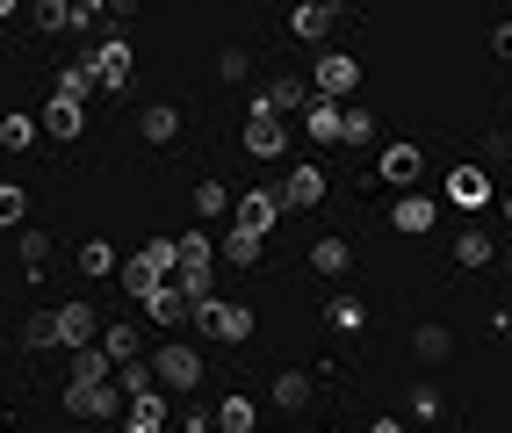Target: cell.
I'll return each instance as SVG.
<instances>
[{"label": "cell", "mask_w": 512, "mask_h": 433, "mask_svg": "<svg viewBox=\"0 0 512 433\" xmlns=\"http://www.w3.org/2000/svg\"><path fill=\"white\" fill-rule=\"evenodd\" d=\"M174 253H181L174 282L195 296V304H202V296H217V239H210V231H181V239H174Z\"/></svg>", "instance_id": "6da1fadb"}, {"label": "cell", "mask_w": 512, "mask_h": 433, "mask_svg": "<svg viewBox=\"0 0 512 433\" xmlns=\"http://www.w3.org/2000/svg\"><path fill=\"white\" fill-rule=\"evenodd\" d=\"M188 325L202 332V340H217V347H238V340H253V325H260V318H253L246 304H231V296H202Z\"/></svg>", "instance_id": "7a4b0ae2"}, {"label": "cell", "mask_w": 512, "mask_h": 433, "mask_svg": "<svg viewBox=\"0 0 512 433\" xmlns=\"http://www.w3.org/2000/svg\"><path fill=\"white\" fill-rule=\"evenodd\" d=\"M152 376H159L166 397H195L202 390V347H181V340L152 347Z\"/></svg>", "instance_id": "3957f363"}, {"label": "cell", "mask_w": 512, "mask_h": 433, "mask_svg": "<svg viewBox=\"0 0 512 433\" xmlns=\"http://www.w3.org/2000/svg\"><path fill=\"white\" fill-rule=\"evenodd\" d=\"M238 138H246V152H253V159H282V152H289V130H282V116H275V109H267V94H253L246 130H238Z\"/></svg>", "instance_id": "277c9868"}, {"label": "cell", "mask_w": 512, "mask_h": 433, "mask_svg": "<svg viewBox=\"0 0 512 433\" xmlns=\"http://www.w3.org/2000/svg\"><path fill=\"white\" fill-rule=\"evenodd\" d=\"M130 37H101L94 51H87V65H94V94H123L130 87Z\"/></svg>", "instance_id": "5b68a950"}, {"label": "cell", "mask_w": 512, "mask_h": 433, "mask_svg": "<svg viewBox=\"0 0 512 433\" xmlns=\"http://www.w3.org/2000/svg\"><path fill=\"white\" fill-rule=\"evenodd\" d=\"M65 412H80V419H116V412H130V397L116 390V376H109V383H65Z\"/></svg>", "instance_id": "8992f818"}, {"label": "cell", "mask_w": 512, "mask_h": 433, "mask_svg": "<svg viewBox=\"0 0 512 433\" xmlns=\"http://www.w3.org/2000/svg\"><path fill=\"white\" fill-rule=\"evenodd\" d=\"M375 181H383V188H419L426 181V152L419 145H383V159H375Z\"/></svg>", "instance_id": "52a82bcc"}, {"label": "cell", "mask_w": 512, "mask_h": 433, "mask_svg": "<svg viewBox=\"0 0 512 433\" xmlns=\"http://www.w3.org/2000/svg\"><path fill=\"white\" fill-rule=\"evenodd\" d=\"M145 318H152L159 332H174V325L195 318V296H188L181 282H152V289H145Z\"/></svg>", "instance_id": "ba28073f"}, {"label": "cell", "mask_w": 512, "mask_h": 433, "mask_svg": "<svg viewBox=\"0 0 512 433\" xmlns=\"http://www.w3.org/2000/svg\"><path fill=\"white\" fill-rule=\"evenodd\" d=\"M51 318H58V347H65V354H73V347H94V340H101V318H94V304H87V296H73V304H58Z\"/></svg>", "instance_id": "9c48e42d"}, {"label": "cell", "mask_w": 512, "mask_h": 433, "mask_svg": "<svg viewBox=\"0 0 512 433\" xmlns=\"http://www.w3.org/2000/svg\"><path fill=\"white\" fill-rule=\"evenodd\" d=\"M267 405L275 412H311L318 405V376L311 369H282L275 383H267Z\"/></svg>", "instance_id": "30bf717a"}, {"label": "cell", "mask_w": 512, "mask_h": 433, "mask_svg": "<svg viewBox=\"0 0 512 433\" xmlns=\"http://www.w3.org/2000/svg\"><path fill=\"white\" fill-rule=\"evenodd\" d=\"M448 253H455V268H491V260H498V239H491V224L469 217L455 239H448Z\"/></svg>", "instance_id": "8fae6325"}, {"label": "cell", "mask_w": 512, "mask_h": 433, "mask_svg": "<svg viewBox=\"0 0 512 433\" xmlns=\"http://www.w3.org/2000/svg\"><path fill=\"white\" fill-rule=\"evenodd\" d=\"M354 87H361V58H347V51H318V94L347 102Z\"/></svg>", "instance_id": "7c38bea8"}, {"label": "cell", "mask_w": 512, "mask_h": 433, "mask_svg": "<svg viewBox=\"0 0 512 433\" xmlns=\"http://www.w3.org/2000/svg\"><path fill=\"white\" fill-rule=\"evenodd\" d=\"M275 195H282V210H318L325 203V174H318V166H289Z\"/></svg>", "instance_id": "4fadbf2b"}, {"label": "cell", "mask_w": 512, "mask_h": 433, "mask_svg": "<svg viewBox=\"0 0 512 433\" xmlns=\"http://www.w3.org/2000/svg\"><path fill=\"white\" fill-rule=\"evenodd\" d=\"M448 203L455 210H491V174H484V166H455V174H448Z\"/></svg>", "instance_id": "5bb4252c"}, {"label": "cell", "mask_w": 512, "mask_h": 433, "mask_svg": "<svg viewBox=\"0 0 512 433\" xmlns=\"http://www.w3.org/2000/svg\"><path fill=\"white\" fill-rule=\"evenodd\" d=\"M347 268H354V246L339 239V231H318V239H311V275L318 282H339Z\"/></svg>", "instance_id": "9a60e30c"}, {"label": "cell", "mask_w": 512, "mask_h": 433, "mask_svg": "<svg viewBox=\"0 0 512 433\" xmlns=\"http://www.w3.org/2000/svg\"><path fill=\"white\" fill-rule=\"evenodd\" d=\"M296 116H303V130H311L318 145H339V116H347V102H332V94L311 87V102H303Z\"/></svg>", "instance_id": "2e32d148"}, {"label": "cell", "mask_w": 512, "mask_h": 433, "mask_svg": "<svg viewBox=\"0 0 512 433\" xmlns=\"http://www.w3.org/2000/svg\"><path fill=\"white\" fill-rule=\"evenodd\" d=\"M332 22H339L332 0H296V8H289V29H296L303 44H325V37H332Z\"/></svg>", "instance_id": "e0dca14e"}, {"label": "cell", "mask_w": 512, "mask_h": 433, "mask_svg": "<svg viewBox=\"0 0 512 433\" xmlns=\"http://www.w3.org/2000/svg\"><path fill=\"white\" fill-rule=\"evenodd\" d=\"M275 217H282V195L275 188H253V195H238V203H231V224H246V231H275Z\"/></svg>", "instance_id": "ac0fdd59"}, {"label": "cell", "mask_w": 512, "mask_h": 433, "mask_svg": "<svg viewBox=\"0 0 512 433\" xmlns=\"http://www.w3.org/2000/svg\"><path fill=\"white\" fill-rule=\"evenodd\" d=\"M390 224L419 239V231H433V224H440V203H433V195H419V188H404V195H397V210H390Z\"/></svg>", "instance_id": "d6986e66"}, {"label": "cell", "mask_w": 512, "mask_h": 433, "mask_svg": "<svg viewBox=\"0 0 512 433\" xmlns=\"http://www.w3.org/2000/svg\"><path fill=\"white\" fill-rule=\"evenodd\" d=\"M260 246H267V231H246V224H231L224 239H217V260H231V268H260Z\"/></svg>", "instance_id": "ffe728a7"}, {"label": "cell", "mask_w": 512, "mask_h": 433, "mask_svg": "<svg viewBox=\"0 0 512 433\" xmlns=\"http://www.w3.org/2000/svg\"><path fill=\"white\" fill-rule=\"evenodd\" d=\"M138 138H145V145H174V138H181V109H174V102L138 109Z\"/></svg>", "instance_id": "44dd1931"}, {"label": "cell", "mask_w": 512, "mask_h": 433, "mask_svg": "<svg viewBox=\"0 0 512 433\" xmlns=\"http://www.w3.org/2000/svg\"><path fill=\"white\" fill-rule=\"evenodd\" d=\"M37 123L51 130V138H80V130H87V102H65V94H51Z\"/></svg>", "instance_id": "7402d4cb"}, {"label": "cell", "mask_w": 512, "mask_h": 433, "mask_svg": "<svg viewBox=\"0 0 512 433\" xmlns=\"http://www.w3.org/2000/svg\"><path fill=\"white\" fill-rule=\"evenodd\" d=\"M210 426H217V433H253V426H260V405H253V397H217V405H210Z\"/></svg>", "instance_id": "603a6c76"}, {"label": "cell", "mask_w": 512, "mask_h": 433, "mask_svg": "<svg viewBox=\"0 0 512 433\" xmlns=\"http://www.w3.org/2000/svg\"><path fill=\"white\" fill-rule=\"evenodd\" d=\"M412 354L426 361V369H440V361L455 354V332L448 325H412Z\"/></svg>", "instance_id": "cb8c5ba5"}, {"label": "cell", "mask_w": 512, "mask_h": 433, "mask_svg": "<svg viewBox=\"0 0 512 433\" xmlns=\"http://www.w3.org/2000/svg\"><path fill=\"white\" fill-rule=\"evenodd\" d=\"M260 94H267V109L282 116V109H303V102H311V80H296V73H275V80H267Z\"/></svg>", "instance_id": "d4e9b609"}, {"label": "cell", "mask_w": 512, "mask_h": 433, "mask_svg": "<svg viewBox=\"0 0 512 433\" xmlns=\"http://www.w3.org/2000/svg\"><path fill=\"white\" fill-rule=\"evenodd\" d=\"M138 268L152 275V282H174V268H181V253H174V239H145V253H130Z\"/></svg>", "instance_id": "484cf974"}, {"label": "cell", "mask_w": 512, "mask_h": 433, "mask_svg": "<svg viewBox=\"0 0 512 433\" xmlns=\"http://www.w3.org/2000/svg\"><path fill=\"white\" fill-rule=\"evenodd\" d=\"M231 203H238V195H231L224 181H195V217H202V224H217V217H231Z\"/></svg>", "instance_id": "4316f807"}, {"label": "cell", "mask_w": 512, "mask_h": 433, "mask_svg": "<svg viewBox=\"0 0 512 433\" xmlns=\"http://www.w3.org/2000/svg\"><path fill=\"white\" fill-rule=\"evenodd\" d=\"M116 268H123V260H116L109 239H87L80 246V282H101V275H116Z\"/></svg>", "instance_id": "83f0119b"}, {"label": "cell", "mask_w": 512, "mask_h": 433, "mask_svg": "<svg viewBox=\"0 0 512 433\" xmlns=\"http://www.w3.org/2000/svg\"><path fill=\"white\" fill-rule=\"evenodd\" d=\"M101 354H109V361H138V354H145L138 325H101Z\"/></svg>", "instance_id": "f1b7e54d"}, {"label": "cell", "mask_w": 512, "mask_h": 433, "mask_svg": "<svg viewBox=\"0 0 512 433\" xmlns=\"http://www.w3.org/2000/svg\"><path fill=\"white\" fill-rule=\"evenodd\" d=\"M22 224H29V188L0 181V231H22Z\"/></svg>", "instance_id": "f546056e"}, {"label": "cell", "mask_w": 512, "mask_h": 433, "mask_svg": "<svg viewBox=\"0 0 512 433\" xmlns=\"http://www.w3.org/2000/svg\"><path fill=\"white\" fill-rule=\"evenodd\" d=\"M109 376H116V361L101 347H73V383H109Z\"/></svg>", "instance_id": "4dcf8cb0"}, {"label": "cell", "mask_w": 512, "mask_h": 433, "mask_svg": "<svg viewBox=\"0 0 512 433\" xmlns=\"http://www.w3.org/2000/svg\"><path fill=\"white\" fill-rule=\"evenodd\" d=\"M37 116H0V152H29V145H37Z\"/></svg>", "instance_id": "1f68e13d"}, {"label": "cell", "mask_w": 512, "mask_h": 433, "mask_svg": "<svg viewBox=\"0 0 512 433\" xmlns=\"http://www.w3.org/2000/svg\"><path fill=\"white\" fill-rule=\"evenodd\" d=\"M29 22H37L44 37H65V29H73V8H65V0H29Z\"/></svg>", "instance_id": "d6a6232c"}, {"label": "cell", "mask_w": 512, "mask_h": 433, "mask_svg": "<svg viewBox=\"0 0 512 433\" xmlns=\"http://www.w3.org/2000/svg\"><path fill=\"white\" fill-rule=\"evenodd\" d=\"M51 94H65V102H87V94H94V65H87V58H80V65H65Z\"/></svg>", "instance_id": "836d02e7"}, {"label": "cell", "mask_w": 512, "mask_h": 433, "mask_svg": "<svg viewBox=\"0 0 512 433\" xmlns=\"http://www.w3.org/2000/svg\"><path fill=\"white\" fill-rule=\"evenodd\" d=\"M22 347H29V354L58 347V318H51V311H29V325H22Z\"/></svg>", "instance_id": "e575fe53"}, {"label": "cell", "mask_w": 512, "mask_h": 433, "mask_svg": "<svg viewBox=\"0 0 512 433\" xmlns=\"http://www.w3.org/2000/svg\"><path fill=\"white\" fill-rule=\"evenodd\" d=\"M404 405H412V419H419V426H433L440 412H448V397H440L433 383H412V397H404Z\"/></svg>", "instance_id": "d590c367"}, {"label": "cell", "mask_w": 512, "mask_h": 433, "mask_svg": "<svg viewBox=\"0 0 512 433\" xmlns=\"http://www.w3.org/2000/svg\"><path fill=\"white\" fill-rule=\"evenodd\" d=\"M375 138V116L368 109H347V116H339V145H368Z\"/></svg>", "instance_id": "8d00e7d4"}, {"label": "cell", "mask_w": 512, "mask_h": 433, "mask_svg": "<svg viewBox=\"0 0 512 433\" xmlns=\"http://www.w3.org/2000/svg\"><path fill=\"white\" fill-rule=\"evenodd\" d=\"M152 383H159V376L145 369V361H116V390H123V397H138V390H152Z\"/></svg>", "instance_id": "74e56055"}, {"label": "cell", "mask_w": 512, "mask_h": 433, "mask_svg": "<svg viewBox=\"0 0 512 433\" xmlns=\"http://www.w3.org/2000/svg\"><path fill=\"white\" fill-rule=\"evenodd\" d=\"M65 8H73V29H101V22H109V0H65Z\"/></svg>", "instance_id": "f35d334b"}, {"label": "cell", "mask_w": 512, "mask_h": 433, "mask_svg": "<svg viewBox=\"0 0 512 433\" xmlns=\"http://www.w3.org/2000/svg\"><path fill=\"white\" fill-rule=\"evenodd\" d=\"M44 260H51V239H44V231H22V268H29V275H37V268H44Z\"/></svg>", "instance_id": "ab89813d"}, {"label": "cell", "mask_w": 512, "mask_h": 433, "mask_svg": "<svg viewBox=\"0 0 512 433\" xmlns=\"http://www.w3.org/2000/svg\"><path fill=\"white\" fill-rule=\"evenodd\" d=\"M217 73H224V80H246V73H253V51H246V44H231V51L217 58Z\"/></svg>", "instance_id": "60d3db41"}, {"label": "cell", "mask_w": 512, "mask_h": 433, "mask_svg": "<svg viewBox=\"0 0 512 433\" xmlns=\"http://www.w3.org/2000/svg\"><path fill=\"white\" fill-rule=\"evenodd\" d=\"M332 325H339V332L361 325V304H354V296H339V304H332Z\"/></svg>", "instance_id": "b9f144b4"}, {"label": "cell", "mask_w": 512, "mask_h": 433, "mask_svg": "<svg viewBox=\"0 0 512 433\" xmlns=\"http://www.w3.org/2000/svg\"><path fill=\"white\" fill-rule=\"evenodd\" d=\"M491 51H498V58H512V22H498V29H491Z\"/></svg>", "instance_id": "7bdbcfd3"}, {"label": "cell", "mask_w": 512, "mask_h": 433, "mask_svg": "<svg viewBox=\"0 0 512 433\" xmlns=\"http://www.w3.org/2000/svg\"><path fill=\"white\" fill-rule=\"evenodd\" d=\"M109 15H116V22H130V15H145V0H109Z\"/></svg>", "instance_id": "ee69618b"}, {"label": "cell", "mask_w": 512, "mask_h": 433, "mask_svg": "<svg viewBox=\"0 0 512 433\" xmlns=\"http://www.w3.org/2000/svg\"><path fill=\"white\" fill-rule=\"evenodd\" d=\"M368 433H404V419H390V412H383V419H368Z\"/></svg>", "instance_id": "f6af8a7d"}, {"label": "cell", "mask_w": 512, "mask_h": 433, "mask_svg": "<svg viewBox=\"0 0 512 433\" xmlns=\"http://www.w3.org/2000/svg\"><path fill=\"white\" fill-rule=\"evenodd\" d=\"M498 217H505V231H512V195H498Z\"/></svg>", "instance_id": "bcb514c9"}, {"label": "cell", "mask_w": 512, "mask_h": 433, "mask_svg": "<svg viewBox=\"0 0 512 433\" xmlns=\"http://www.w3.org/2000/svg\"><path fill=\"white\" fill-rule=\"evenodd\" d=\"M15 8H22V0H0V22H8V15H15Z\"/></svg>", "instance_id": "7dc6e473"}, {"label": "cell", "mask_w": 512, "mask_h": 433, "mask_svg": "<svg viewBox=\"0 0 512 433\" xmlns=\"http://www.w3.org/2000/svg\"><path fill=\"white\" fill-rule=\"evenodd\" d=\"M505 275H512V260H505Z\"/></svg>", "instance_id": "c3c4849f"}]
</instances>
